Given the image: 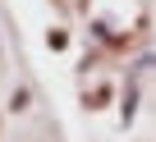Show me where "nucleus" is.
I'll return each mask as SVG.
<instances>
[{
  "label": "nucleus",
  "instance_id": "obj_1",
  "mask_svg": "<svg viewBox=\"0 0 156 142\" xmlns=\"http://www.w3.org/2000/svg\"><path fill=\"white\" fill-rule=\"evenodd\" d=\"M9 106H14V110H28V87H19V92L9 96Z\"/></svg>",
  "mask_w": 156,
  "mask_h": 142
}]
</instances>
